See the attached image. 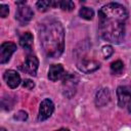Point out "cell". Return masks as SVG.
Returning a JSON list of instances; mask_svg holds the SVG:
<instances>
[{
  "label": "cell",
  "instance_id": "cell-5",
  "mask_svg": "<svg viewBox=\"0 0 131 131\" xmlns=\"http://www.w3.org/2000/svg\"><path fill=\"white\" fill-rule=\"evenodd\" d=\"M53 112H54V104H53L52 100L49 99V98H45L40 103L38 119L40 121H45V120H47L48 118L51 117Z\"/></svg>",
  "mask_w": 131,
  "mask_h": 131
},
{
  "label": "cell",
  "instance_id": "cell-4",
  "mask_svg": "<svg viewBox=\"0 0 131 131\" xmlns=\"http://www.w3.org/2000/svg\"><path fill=\"white\" fill-rule=\"evenodd\" d=\"M38 66H39V60L35 55H28L23 64L20 66V70L31 76H36L37 71H38Z\"/></svg>",
  "mask_w": 131,
  "mask_h": 131
},
{
  "label": "cell",
  "instance_id": "cell-9",
  "mask_svg": "<svg viewBox=\"0 0 131 131\" xmlns=\"http://www.w3.org/2000/svg\"><path fill=\"white\" fill-rule=\"evenodd\" d=\"M100 67V63L94 59H89V58H81L77 62V68L83 72V73H92L96 70H98Z\"/></svg>",
  "mask_w": 131,
  "mask_h": 131
},
{
  "label": "cell",
  "instance_id": "cell-21",
  "mask_svg": "<svg viewBox=\"0 0 131 131\" xmlns=\"http://www.w3.org/2000/svg\"><path fill=\"white\" fill-rule=\"evenodd\" d=\"M27 118H28L27 113H26V112H23V111L18 112V113L14 116V119H16V120H20V121H25V120H27Z\"/></svg>",
  "mask_w": 131,
  "mask_h": 131
},
{
  "label": "cell",
  "instance_id": "cell-14",
  "mask_svg": "<svg viewBox=\"0 0 131 131\" xmlns=\"http://www.w3.org/2000/svg\"><path fill=\"white\" fill-rule=\"evenodd\" d=\"M53 6H59L62 10H67V11H70L74 8V3L70 0H63V1H57V2H54L53 1Z\"/></svg>",
  "mask_w": 131,
  "mask_h": 131
},
{
  "label": "cell",
  "instance_id": "cell-13",
  "mask_svg": "<svg viewBox=\"0 0 131 131\" xmlns=\"http://www.w3.org/2000/svg\"><path fill=\"white\" fill-rule=\"evenodd\" d=\"M18 42L23 48H25L27 50H31L32 46H33V35L30 32H26L19 37Z\"/></svg>",
  "mask_w": 131,
  "mask_h": 131
},
{
  "label": "cell",
  "instance_id": "cell-22",
  "mask_svg": "<svg viewBox=\"0 0 131 131\" xmlns=\"http://www.w3.org/2000/svg\"><path fill=\"white\" fill-rule=\"evenodd\" d=\"M55 131H70V130H69V129H66V128H60V129L55 130Z\"/></svg>",
  "mask_w": 131,
  "mask_h": 131
},
{
  "label": "cell",
  "instance_id": "cell-23",
  "mask_svg": "<svg viewBox=\"0 0 131 131\" xmlns=\"http://www.w3.org/2000/svg\"><path fill=\"white\" fill-rule=\"evenodd\" d=\"M128 111H129V112L131 113V102H130V103L128 104Z\"/></svg>",
  "mask_w": 131,
  "mask_h": 131
},
{
  "label": "cell",
  "instance_id": "cell-16",
  "mask_svg": "<svg viewBox=\"0 0 131 131\" xmlns=\"http://www.w3.org/2000/svg\"><path fill=\"white\" fill-rule=\"evenodd\" d=\"M124 69V63L121 60H116L111 63V71L114 74H120Z\"/></svg>",
  "mask_w": 131,
  "mask_h": 131
},
{
  "label": "cell",
  "instance_id": "cell-8",
  "mask_svg": "<svg viewBox=\"0 0 131 131\" xmlns=\"http://www.w3.org/2000/svg\"><path fill=\"white\" fill-rule=\"evenodd\" d=\"M33 16H34V12L30 6H28L26 4L18 5V7L16 9V13H15V18L19 23L26 24V23L30 21L33 18Z\"/></svg>",
  "mask_w": 131,
  "mask_h": 131
},
{
  "label": "cell",
  "instance_id": "cell-15",
  "mask_svg": "<svg viewBox=\"0 0 131 131\" xmlns=\"http://www.w3.org/2000/svg\"><path fill=\"white\" fill-rule=\"evenodd\" d=\"M79 14L82 18L84 19H87V20H90L93 18L94 16V11L92 8H89V7H82L79 11Z\"/></svg>",
  "mask_w": 131,
  "mask_h": 131
},
{
  "label": "cell",
  "instance_id": "cell-11",
  "mask_svg": "<svg viewBox=\"0 0 131 131\" xmlns=\"http://www.w3.org/2000/svg\"><path fill=\"white\" fill-rule=\"evenodd\" d=\"M66 76V72L64 69L62 67V64L57 63V64H51L49 70H48V79L50 81H57L62 79Z\"/></svg>",
  "mask_w": 131,
  "mask_h": 131
},
{
  "label": "cell",
  "instance_id": "cell-20",
  "mask_svg": "<svg viewBox=\"0 0 131 131\" xmlns=\"http://www.w3.org/2000/svg\"><path fill=\"white\" fill-rule=\"evenodd\" d=\"M23 87L26 88V89H33L35 87V83L30 79H26L23 82Z\"/></svg>",
  "mask_w": 131,
  "mask_h": 131
},
{
  "label": "cell",
  "instance_id": "cell-2",
  "mask_svg": "<svg viewBox=\"0 0 131 131\" xmlns=\"http://www.w3.org/2000/svg\"><path fill=\"white\" fill-rule=\"evenodd\" d=\"M39 39L46 56L59 57L64 48V30L55 19H46L39 26Z\"/></svg>",
  "mask_w": 131,
  "mask_h": 131
},
{
  "label": "cell",
  "instance_id": "cell-7",
  "mask_svg": "<svg viewBox=\"0 0 131 131\" xmlns=\"http://www.w3.org/2000/svg\"><path fill=\"white\" fill-rule=\"evenodd\" d=\"M118 104L120 107H125L131 102V88L127 86H119L117 88Z\"/></svg>",
  "mask_w": 131,
  "mask_h": 131
},
{
  "label": "cell",
  "instance_id": "cell-6",
  "mask_svg": "<svg viewBox=\"0 0 131 131\" xmlns=\"http://www.w3.org/2000/svg\"><path fill=\"white\" fill-rule=\"evenodd\" d=\"M16 51V45L12 42H4L0 47V62L6 63L9 61L11 55Z\"/></svg>",
  "mask_w": 131,
  "mask_h": 131
},
{
  "label": "cell",
  "instance_id": "cell-19",
  "mask_svg": "<svg viewBox=\"0 0 131 131\" xmlns=\"http://www.w3.org/2000/svg\"><path fill=\"white\" fill-rule=\"evenodd\" d=\"M9 13V7L8 5H5V4H0V16L1 17H6Z\"/></svg>",
  "mask_w": 131,
  "mask_h": 131
},
{
  "label": "cell",
  "instance_id": "cell-17",
  "mask_svg": "<svg viewBox=\"0 0 131 131\" xmlns=\"http://www.w3.org/2000/svg\"><path fill=\"white\" fill-rule=\"evenodd\" d=\"M36 5L40 11H46L48 10V8L53 6V1H38Z\"/></svg>",
  "mask_w": 131,
  "mask_h": 131
},
{
  "label": "cell",
  "instance_id": "cell-10",
  "mask_svg": "<svg viewBox=\"0 0 131 131\" xmlns=\"http://www.w3.org/2000/svg\"><path fill=\"white\" fill-rule=\"evenodd\" d=\"M3 79L6 82L7 86L11 89L16 88L20 84V76L13 70H7L4 72Z\"/></svg>",
  "mask_w": 131,
  "mask_h": 131
},
{
  "label": "cell",
  "instance_id": "cell-12",
  "mask_svg": "<svg viewBox=\"0 0 131 131\" xmlns=\"http://www.w3.org/2000/svg\"><path fill=\"white\" fill-rule=\"evenodd\" d=\"M111 99V94L107 88H103L100 89L97 93H96V97H95V103L98 106H103L105 104L108 103Z\"/></svg>",
  "mask_w": 131,
  "mask_h": 131
},
{
  "label": "cell",
  "instance_id": "cell-3",
  "mask_svg": "<svg viewBox=\"0 0 131 131\" xmlns=\"http://www.w3.org/2000/svg\"><path fill=\"white\" fill-rule=\"evenodd\" d=\"M77 84H78V78L74 74H66V76L62 78V85H61L63 95L69 98L72 97L76 93Z\"/></svg>",
  "mask_w": 131,
  "mask_h": 131
},
{
  "label": "cell",
  "instance_id": "cell-1",
  "mask_svg": "<svg viewBox=\"0 0 131 131\" xmlns=\"http://www.w3.org/2000/svg\"><path fill=\"white\" fill-rule=\"evenodd\" d=\"M126 8L116 2L103 5L98 11V33L100 37L114 44H120L125 37Z\"/></svg>",
  "mask_w": 131,
  "mask_h": 131
},
{
  "label": "cell",
  "instance_id": "cell-24",
  "mask_svg": "<svg viewBox=\"0 0 131 131\" xmlns=\"http://www.w3.org/2000/svg\"><path fill=\"white\" fill-rule=\"evenodd\" d=\"M0 131H6V130H5L4 128H1V130H0Z\"/></svg>",
  "mask_w": 131,
  "mask_h": 131
},
{
  "label": "cell",
  "instance_id": "cell-18",
  "mask_svg": "<svg viewBox=\"0 0 131 131\" xmlns=\"http://www.w3.org/2000/svg\"><path fill=\"white\" fill-rule=\"evenodd\" d=\"M101 52H102V55L104 58H108L114 53V49L111 45H104L101 48Z\"/></svg>",
  "mask_w": 131,
  "mask_h": 131
}]
</instances>
